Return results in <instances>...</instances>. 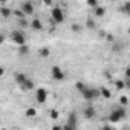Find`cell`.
Returning a JSON list of instances; mask_svg holds the SVG:
<instances>
[{
  "label": "cell",
  "mask_w": 130,
  "mask_h": 130,
  "mask_svg": "<svg viewBox=\"0 0 130 130\" xmlns=\"http://www.w3.org/2000/svg\"><path fill=\"white\" fill-rule=\"evenodd\" d=\"M125 116H127V110H125V107L118 106V107H115V109L109 113L107 119H109V122H121Z\"/></svg>",
  "instance_id": "obj_1"
},
{
  "label": "cell",
  "mask_w": 130,
  "mask_h": 130,
  "mask_svg": "<svg viewBox=\"0 0 130 130\" xmlns=\"http://www.w3.org/2000/svg\"><path fill=\"white\" fill-rule=\"evenodd\" d=\"M51 19H52V22H54L55 25L63 23V22H64V11H63L60 6L54 5L52 9H51Z\"/></svg>",
  "instance_id": "obj_2"
},
{
  "label": "cell",
  "mask_w": 130,
  "mask_h": 130,
  "mask_svg": "<svg viewBox=\"0 0 130 130\" xmlns=\"http://www.w3.org/2000/svg\"><path fill=\"white\" fill-rule=\"evenodd\" d=\"M81 96L86 100V101H93L96 98H101L100 96V90L96 87H86L83 92H81Z\"/></svg>",
  "instance_id": "obj_3"
},
{
  "label": "cell",
  "mask_w": 130,
  "mask_h": 130,
  "mask_svg": "<svg viewBox=\"0 0 130 130\" xmlns=\"http://www.w3.org/2000/svg\"><path fill=\"white\" fill-rule=\"evenodd\" d=\"M11 40L17 44V46H23L26 44V37H25V32L20 31V29H15L11 32Z\"/></svg>",
  "instance_id": "obj_4"
},
{
  "label": "cell",
  "mask_w": 130,
  "mask_h": 130,
  "mask_svg": "<svg viewBox=\"0 0 130 130\" xmlns=\"http://www.w3.org/2000/svg\"><path fill=\"white\" fill-rule=\"evenodd\" d=\"M51 75H52V78H54L55 81H63L64 78H66V74L63 72V69H61L60 66H52Z\"/></svg>",
  "instance_id": "obj_5"
},
{
  "label": "cell",
  "mask_w": 130,
  "mask_h": 130,
  "mask_svg": "<svg viewBox=\"0 0 130 130\" xmlns=\"http://www.w3.org/2000/svg\"><path fill=\"white\" fill-rule=\"evenodd\" d=\"M46 100H47V90H46L44 87H38V89L35 90V101H37L38 104H44Z\"/></svg>",
  "instance_id": "obj_6"
},
{
  "label": "cell",
  "mask_w": 130,
  "mask_h": 130,
  "mask_svg": "<svg viewBox=\"0 0 130 130\" xmlns=\"http://www.w3.org/2000/svg\"><path fill=\"white\" fill-rule=\"evenodd\" d=\"M19 9H20L25 15H32V14H34V11H35V8H34L32 2H22Z\"/></svg>",
  "instance_id": "obj_7"
},
{
  "label": "cell",
  "mask_w": 130,
  "mask_h": 130,
  "mask_svg": "<svg viewBox=\"0 0 130 130\" xmlns=\"http://www.w3.org/2000/svg\"><path fill=\"white\" fill-rule=\"evenodd\" d=\"M95 116H96V110L93 106H87L83 109V118L84 119H93Z\"/></svg>",
  "instance_id": "obj_8"
},
{
  "label": "cell",
  "mask_w": 130,
  "mask_h": 130,
  "mask_svg": "<svg viewBox=\"0 0 130 130\" xmlns=\"http://www.w3.org/2000/svg\"><path fill=\"white\" fill-rule=\"evenodd\" d=\"M29 28H32V31H41L43 29V22L40 19H32L29 22Z\"/></svg>",
  "instance_id": "obj_9"
},
{
  "label": "cell",
  "mask_w": 130,
  "mask_h": 130,
  "mask_svg": "<svg viewBox=\"0 0 130 130\" xmlns=\"http://www.w3.org/2000/svg\"><path fill=\"white\" fill-rule=\"evenodd\" d=\"M14 80H15V83L22 87L23 83L28 80V77H26V74H23V72H15V74H14Z\"/></svg>",
  "instance_id": "obj_10"
},
{
  "label": "cell",
  "mask_w": 130,
  "mask_h": 130,
  "mask_svg": "<svg viewBox=\"0 0 130 130\" xmlns=\"http://www.w3.org/2000/svg\"><path fill=\"white\" fill-rule=\"evenodd\" d=\"M66 124L78 127V115H77V112H71V113L68 115V122H66Z\"/></svg>",
  "instance_id": "obj_11"
},
{
  "label": "cell",
  "mask_w": 130,
  "mask_h": 130,
  "mask_svg": "<svg viewBox=\"0 0 130 130\" xmlns=\"http://www.w3.org/2000/svg\"><path fill=\"white\" fill-rule=\"evenodd\" d=\"M0 15H2L3 19H8V17L12 15V9L9 6H6V5H2L0 6Z\"/></svg>",
  "instance_id": "obj_12"
},
{
  "label": "cell",
  "mask_w": 130,
  "mask_h": 130,
  "mask_svg": "<svg viewBox=\"0 0 130 130\" xmlns=\"http://www.w3.org/2000/svg\"><path fill=\"white\" fill-rule=\"evenodd\" d=\"M98 90H100V96H103V98H106V100L112 98V92H110V90H109L107 87L101 86V87H98Z\"/></svg>",
  "instance_id": "obj_13"
},
{
  "label": "cell",
  "mask_w": 130,
  "mask_h": 130,
  "mask_svg": "<svg viewBox=\"0 0 130 130\" xmlns=\"http://www.w3.org/2000/svg\"><path fill=\"white\" fill-rule=\"evenodd\" d=\"M22 89H23V90H32V89H35V83H34L32 80H29V78H28V80L23 83Z\"/></svg>",
  "instance_id": "obj_14"
},
{
  "label": "cell",
  "mask_w": 130,
  "mask_h": 130,
  "mask_svg": "<svg viewBox=\"0 0 130 130\" xmlns=\"http://www.w3.org/2000/svg\"><path fill=\"white\" fill-rule=\"evenodd\" d=\"M93 15L95 17H104L106 15V8L104 6H96L93 9Z\"/></svg>",
  "instance_id": "obj_15"
},
{
  "label": "cell",
  "mask_w": 130,
  "mask_h": 130,
  "mask_svg": "<svg viewBox=\"0 0 130 130\" xmlns=\"http://www.w3.org/2000/svg\"><path fill=\"white\" fill-rule=\"evenodd\" d=\"M49 54H51V49H49V47H41V49L38 51V55H40V57H44V58H47Z\"/></svg>",
  "instance_id": "obj_16"
},
{
  "label": "cell",
  "mask_w": 130,
  "mask_h": 130,
  "mask_svg": "<svg viewBox=\"0 0 130 130\" xmlns=\"http://www.w3.org/2000/svg\"><path fill=\"white\" fill-rule=\"evenodd\" d=\"M25 115H26L28 118H34V116L37 115V110H35L34 107H28V109H26V112H25Z\"/></svg>",
  "instance_id": "obj_17"
},
{
  "label": "cell",
  "mask_w": 130,
  "mask_h": 130,
  "mask_svg": "<svg viewBox=\"0 0 130 130\" xmlns=\"http://www.w3.org/2000/svg\"><path fill=\"white\" fill-rule=\"evenodd\" d=\"M12 15L17 17V20H22V19H26V15L20 11V9H12Z\"/></svg>",
  "instance_id": "obj_18"
},
{
  "label": "cell",
  "mask_w": 130,
  "mask_h": 130,
  "mask_svg": "<svg viewBox=\"0 0 130 130\" xmlns=\"http://www.w3.org/2000/svg\"><path fill=\"white\" fill-rule=\"evenodd\" d=\"M19 54H20V55H26V54H29V46H28V44L19 46Z\"/></svg>",
  "instance_id": "obj_19"
},
{
  "label": "cell",
  "mask_w": 130,
  "mask_h": 130,
  "mask_svg": "<svg viewBox=\"0 0 130 130\" xmlns=\"http://www.w3.org/2000/svg\"><path fill=\"white\" fill-rule=\"evenodd\" d=\"M81 29H83V26L80 23H72L71 25V31L72 32H81Z\"/></svg>",
  "instance_id": "obj_20"
},
{
  "label": "cell",
  "mask_w": 130,
  "mask_h": 130,
  "mask_svg": "<svg viewBox=\"0 0 130 130\" xmlns=\"http://www.w3.org/2000/svg\"><path fill=\"white\" fill-rule=\"evenodd\" d=\"M86 28H87V29H95V28H96V23H95L92 19H87V20H86Z\"/></svg>",
  "instance_id": "obj_21"
},
{
  "label": "cell",
  "mask_w": 130,
  "mask_h": 130,
  "mask_svg": "<svg viewBox=\"0 0 130 130\" xmlns=\"http://www.w3.org/2000/svg\"><path fill=\"white\" fill-rule=\"evenodd\" d=\"M19 26L22 29H26V28H29V22L26 19H22V20H19Z\"/></svg>",
  "instance_id": "obj_22"
},
{
  "label": "cell",
  "mask_w": 130,
  "mask_h": 130,
  "mask_svg": "<svg viewBox=\"0 0 130 130\" xmlns=\"http://www.w3.org/2000/svg\"><path fill=\"white\" fill-rule=\"evenodd\" d=\"M121 11H122V12H125V14H128V12H130V2H125V3H122V6H121Z\"/></svg>",
  "instance_id": "obj_23"
},
{
  "label": "cell",
  "mask_w": 130,
  "mask_h": 130,
  "mask_svg": "<svg viewBox=\"0 0 130 130\" xmlns=\"http://www.w3.org/2000/svg\"><path fill=\"white\" fill-rule=\"evenodd\" d=\"M75 87H77V90H78V92H80V93H81V92H83V90H84V89H86V87H87V86H86V84H84V83H81V81H78V83H77V84H75Z\"/></svg>",
  "instance_id": "obj_24"
},
{
  "label": "cell",
  "mask_w": 130,
  "mask_h": 130,
  "mask_svg": "<svg viewBox=\"0 0 130 130\" xmlns=\"http://www.w3.org/2000/svg\"><path fill=\"white\" fill-rule=\"evenodd\" d=\"M119 104H121L122 107H127V104H128V98H127L125 95H122V96L119 98Z\"/></svg>",
  "instance_id": "obj_25"
},
{
  "label": "cell",
  "mask_w": 130,
  "mask_h": 130,
  "mask_svg": "<svg viewBox=\"0 0 130 130\" xmlns=\"http://www.w3.org/2000/svg\"><path fill=\"white\" fill-rule=\"evenodd\" d=\"M87 6H90V8H96V6H100L98 5V0H87Z\"/></svg>",
  "instance_id": "obj_26"
},
{
  "label": "cell",
  "mask_w": 130,
  "mask_h": 130,
  "mask_svg": "<svg viewBox=\"0 0 130 130\" xmlns=\"http://www.w3.org/2000/svg\"><path fill=\"white\" fill-rule=\"evenodd\" d=\"M115 86H116V89H119V90H121V89H125V84H124L122 80H118V81L115 83Z\"/></svg>",
  "instance_id": "obj_27"
},
{
  "label": "cell",
  "mask_w": 130,
  "mask_h": 130,
  "mask_svg": "<svg viewBox=\"0 0 130 130\" xmlns=\"http://www.w3.org/2000/svg\"><path fill=\"white\" fill-rule=\"evenodd\" d=\"M106 40L110 41V43H115V35L110 34V32H107V34H106Z\"/></svg>",
  "instance_id": "obj_28"
},
{
  "label": "cell",
  "mask_w": 130,
  "mask_h": 130,
  "mask_svg": "<svg viewBox=\"0 0 130 130\" xmlns=\"http://www.w3.org/2000/svg\"><path fill=\"white\" fill-rule=\"evenodd\" d=\"M58 116H60V113H58V110H51V119H58Z\"/></svg>",
  "instance_id": "obj_29"
},
{
  "label": "cell",
  "mask_w": 130,
  "mask_h": 130,
  "mask_svg": "<svg viewBox=\"0 0 130 130\" xmlns=\"http://www.w3.org/2000/svg\"><path fill=\"white\" fill-rule=\"evenodd\" d=\"M63 127V130H77L78 127H75V125H69V124H64V125H61Z\"/></svg>",
  "instance_id": "obj_30"
},
{
  "label": "cell",
  "mask_w": 130,
  "mask_h": 130,
  "mask_svg": "<svg viewBox=\"0 0 130 130\" xmlns=\"http://www.w3.org/2000/svg\"><path fill=\"white\" fill-rule=\"evenodd\" d=\"M121 47H122V46H121L119 43H113V47H112V51H113V52H119V51H121Z\"/></svg>",
  "instance_id": "obj_31"
},
{
  "label": "cell",
  "mask_w": 130,
  "mask_h": 130,
  "mask_svg": "<svg viewBox=\"0 0 130 130\" xmlns=\"http://www.w3.org/2000/svg\"><path fill=\"white\" fill-rule=\"evenodd\" d=\"M101 130H115V128H112V127H110L109 124H104V125L101 127Z\"/></svg>",
  "instance_id": "obj_32"
},
{
  "label": "cell",
  "mask_w": 130,
  "mask_h": 130,
  "mask_svg": "<svg viewBox=\"0 0 130 130\" xmlns=\"http://www.w3.org/2000/svg\"><path fill=\"white\" fill-rule=\"evenodd\" d=\"M5 40H6V38H5V35L0 32V44H3V43H5Z\"/></svg>",
  "instance_id": "obj_33"
},
{
  "label": "cell",
  "mask_w": 130,
  "mask_h": 130,
  "mask_svg": "<svg viewBox=\"0 0 130 130\" xmlns=\"http://www.w3.org/2000/svg\"><path fill=\"white\" fill-rule=\"evenodd\" d=\"M52 130H63V127L58 125V124H55V125H52Z\"/></svg>",
  "instance_id": "obj_34"
},
{
  "label": "cell",
  "mask_w": 130,
  "mask_h": 130,
  "mask_svg": "<svg viewBox=\"0 0 130 130\" xmlns=\"http://www.w3.org/2000/svg\"><path fill=\"white\" fill-rule=\"evenodd\" d=\"M44 5L46 6H54V2H51V0H44Z\"/></svg>",
  "instance_id": "obj_35"
},
{
  "label": "cell",
  "mask_w": 130,
  "mask_h": 130,
  "mask_svg": "<svg viewBox=\"0 0 130 130\" xmlns=\"http://www.w3.org/2000/svg\"><path fill=\"white\" fill-rule=\"evenodd\" d=\"M3 75H5V69H3V68H2V66H0V78H2V77H3Z\"/></svg>",
  "instance_id": "obj_36"
},
{
  "label": "cell",
  "mask_w": 130,
  "mask_h": 130,
  "mask_svg": "<svg viewBox=\"0 0 130 130\" xmlns=\"http://www.w3.org/2000/svg\"><path fill=\"white\" fill-rule=\"evenodd\" d=\"M104 77H106L107 80H110V77H112V75H110V72H104Z\"/></svg>",
  "instance_id": "obj_37"
}]
</instances>
